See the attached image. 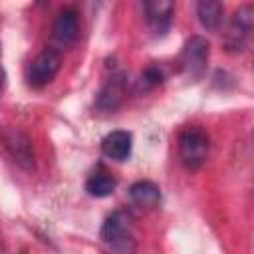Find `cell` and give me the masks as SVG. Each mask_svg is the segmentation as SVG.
I'll return each mask as SVG.
<instances>
[{"instance_id":"cell-1","label":"cell","mask_w":254,"mask_h":254,"mask_svg":"<svg viewBox=\"0 0 254 254\" xmlns=\"http://www.w3.org/2000/svg\"><path fill=\"white\" fill-rule=\"evenodd\" d=\"M208 135L200 127H187L179 137V155L187 169L196 171L208 157Z\"/></svg>"},{"instance_id":"cell-2","label":"cell","mask_w":254,"mask_h":254,"mask_svg":"<svg viewBox=\"0 0 254 254\" xmlns=\"http://www.w3.org/2000/svg\"><path fill=\"white\" fill-rule=\"evenodd\" d=\"M254 28V6L252 4H242L238 10H234L226 36H224V46L228 52L238 54L244 52Z\"/></svg>"},{"instance_id":"cell-3","label":"cell","mask_w":254,"mask_h":254,"mask_svg":"<svg viewBox=\"0 0 254 254\" xmlns=\"http://www.w3.org/2000/svg\"><path fill=\"white\" fill-rule=\"evenodd\" d=\"M208 54H210V44L202 36H190L181 52V65L185 73L190 79L202 77L206 64H208Z\"/></svg>"},{"instance_id":"cell-4","label":"cell","mask_w":254,"mask_h":254,"mask_svg":"<svg viewBox=\"0 0 254 254\" xmlns=\"http://www.w3.org/2000/svg\"><path fill=\"white\" fill-rule=\"evenodd\" d=\"M60 65H62V58H60V52L58 50L48 48V50L40 52L32 60L30 69H28V81H30V85H34V87L48 85L56 77V73L60 71Z\"/></svg>"},{"instance_id":"cell-5","label":"cell","mask_w":254,"mask_h":254,"mask_svg":"<svg viewBox=\"0 0 254 254\" xmlns=\"http://www.w3.org/2000/svg\"><path fill=\"white\" fill-rule=\"evenodd\" d=\"M2 141L4 147L8 149L10 157L24 169V171H32L34 169V147L30 137L18 129V127H8L2 133Z\"/></svg>"},{"instance_id":"cell-6","label":"cell","mask_w":254,"mask_h":254,"mask_svg":"<svg viewBox=\"0 0 254 254\" xmlns=\"http://www.w3.org/2000/svg\"><path fill=\"white\" fill-rule=\"evenodd\" d=\"M79 36V18L73 8H64L54 26H52V38L60 48H69L75 44Z\"/></svg>"},{"instance_id":"cell-7","label":"cell","mask_w":254,"mask_h":254,"mask_svg":"<svg viewBox=\"0 0 254 254\" xmlns=\"http://www.w3.org/2000/svg\"><path fill=\"white\" fill-rule=\"evenodd\" d=\"M131 149H133V137L129 131H111L103 137L101 141V151L107 159L113 161H127L131 157Z\"/></svg>"},{"instance_id":"cell-8","label":"cell","mask_w":254,"mask_h":254,"mask_svg":"<svg viewBox=\"0 0 254 254\" xmlns=\"http://www.w3.org/2000/svg\"><path fill=\"white\" fill-rule=\"evenodd\" d=\"M175 14V4L169 0H151L145 2V16L155 34H165L171 28Z\"/></svg>"},{"instance_id":"cell-9","label":"cell","mask_w":254,"mask_h":254,"mask_svg":"<svg viewBox=\"0 0 254 254\" xmlns=\"http://www.w3.org/2000/svg\"><path fill=\"white\" fill-rule=\"evenodd\" d=\"M131 224H133V218H131V214L127 210H113L103 220L99 236H101L103 242H111V240L129 236L131 234Z\"/></svg>"},{"instance_id":"cell-10","label":"cell","mask_w":254,"mask_h":254,"mask_svg":"<svg viewBox=\"0 0 254 254\" xmlns=\"http://www.w3.org/2000/svg\"><path fill=\"white\" fill-rule=\"evenodd\" d=\"M129 198L141 208H155L161 202V190L151 181H137L129 189Z\"/></svg>"},{"instance_id":"cell-11","label":"cell","mask_w":254,"mask_h":254,"mask_svg":"<svg viewBox=\"0 0 254 254\" xmlns=\"http://www.w3.org/2000/svg\"><path fill=\"white\" fill-rule=\"evenodd\" d=\"M123 93H125L123 77H121V75L111 77V79L103 85V89H101V93H99V97H97V107L103 109V111H115V109L119 107L121 99H123Z\"/></svg>"},{"instance_id":"cell-12","label":"cell","mask_w":254,"mask_h":254,"mask_svg":"<svg viewBox=\"0 0 254 254\" xmlns=\"http://www.w3.org/2000/svg\"><path fill=\"white\" fill-rule=\"evenodd\" d=\"M222 12H224V6L216 0H200L196 4V16H198V22L202 28L206 30H216L222 22Z\"/></svg>"},{"instance_id":"cell-13","label":"cell","mask_w":254,"mask_h":254,"mask_svg":"<svg viewBox=\"0 0 254 254\" xmlns=\"http://www.w3.org/2000/svg\"><path fill=\"white\" fill-rule=\"evenodd\" d=\"M115 187H117V181H115L109 173H103V171L93 173V175L85 181V190H87V194H91V196H95V198H103V196L113 194Z\"/></svg>"},{"instance_id":"cell-14","label":"cell","mask_w":254,"mask_h":254,"mask_svg":"<svg viewBox=\"0 0 254 254\" xmlns=\"http://www.w3.org/2000/svg\"><path fill=\"white\" fill-rule=\"evenodd\" d=\"M105 254H135V240L133 236H123L111 242H105Z\"/></svg>"},{"instance_id":"cell-15","label":"cell","mask_w":254,"mask_h":254,"mask_svg":"<svg viewBox=\"0 0 254 254\" xmlns=\"http://www.w3.org/2000/svg\"><path fill=\"white\" fill-rule=\"evenodd\" d=\"M163 81V71L159 67H147L145 73L141 75V87H155Z\"/></svg>"},{"instance_id":"cell-16","label":"cell","mask_w":254,"mask_h":254,"mask_svg":"<svg viewBox=\"0 0 254 254\" xmlns=\"http://www.w3.org/2000/svg\"><path fill=\"white\" fill-rule=\"evenodd\" d=\"M4 81H6V71H4V67L0 65V87L4 85Z\"/></svg>"}]
</instances>
